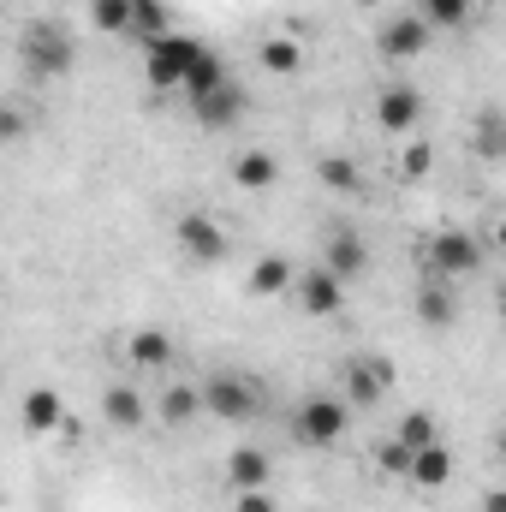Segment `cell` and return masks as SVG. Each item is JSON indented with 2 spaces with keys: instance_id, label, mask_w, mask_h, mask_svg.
Segmentation results:
<instances>
[{
  "instance_id": "obj_1",
  "label": "cell",
  "mask_w": 506,
  "mask_h": 512,
  "mask_svg": "<svg viewBox=\"0 0 506 512\" xmlns=\"http://www.w3.org/2000/svg\"><path fill=\"white\" fill-rule=\"evenodd\" d=\"M18 54H24V66L36 78H66L78 66V42H72V30L60 18H30L24 36H18Z\"/></svg>"
},
{
  "instance_id": "obj_2",
  "label": "cell",
  "mask_w": 506,
  "mask_h": 512,
  "mask_svg": "<svg viewBox=\"0 0 506 512\" xmlns=\"http://www.w3.org/2000/svg\"><path fill=\"white\" fill-rule=\"evenodd\" d=\"M197 54H203V42H197V36H179V30H167V36L143 42V78H149L155 90H179Z\"/></svg>"
},
{
  "instance_id": "obj_3",
  "label": "cell",
  "mask_w": 506,
  "mask_h": 512,
  "mask_svg": "<svg viewBox=\"0 0 506 512\" xmlns=\"http://www.w3.org/2000/svg\"><path fill=\"white\" fill-rule=\"evenodd\" d=\"M483 239H477V233H459V227H447V233H435V239H429V251H423V262H429V274H435V280H453V286H459V280H465V274H477V268H483Z\"/></svg>"
},
{
  "instance_id": "obj_4",
  "label": "cell",
  "mask_w": 506,
  "mask_h": 512,
  "mask_svg": "<svg viewBox=\"0 0 506 512\" xmlns=\"http://www.w3.org/2000/svg\"><path fill=\"white\" fill-rule=\"evenodd\" d=\"M346 423H352V411H346V399H304L298 405V417H292V435L304 441V447H334L340 435H346Z\"/></svg>"
},
{
  "instance_id": "obj_5",
  "label": "cell",
  "mask_w": 506,
  "mask_h": 512,
  "mask_svg": "<svg viewBox=\"0 0 506 512\" xmlns=\"http://www.w3.org/2000/svg\"><path fill=\"white\" fill-rule=\"evenodd\" d=\"M173 245L191 256V262H227V251H233V239L221 233V221H209L203 209H185L173 221Z\"/></svg>"
},
{
  "instance_id": "obj_6",
  "label": "cell",
  "mask_w": 506,
  "mask_h": 512,
  "mask_svg": "<svg viewBox=\"0 0 506 512\" xmlns=\"http://www.w3.org/2000/svg\"><path fill=\"white\" fill-rule=\"evenodd\" d=\"M197 393H203V411H215V417H227V423H245L256 411V387L245 382V376H209Z\"/></svg>"
},
{
  "instance_id": "obj_7",
  "label": "cell",
  "mask_w": 506,
  "mask_h": 512,
  "mask_svg": "<svg viewBox=\"0 0 506 512\" xmlns=\"http://www.w3.org/2000/svg\"><path fill=\"white\" fill-rule=\"evenodd\" d=\"M292 292H298V304H304L310 316H334V310L346 304V280H334L322 262L304 268V274H292Z\"/></svg>"
},
{
  "instance_id": "obj_8",
  "label": "cell",
  "mask_w": 506,
  "mask_h": 512,
  "mask_svg": "<svg viewBox=\"0 0 506 512\" xmlns=\"http://www.w3.org/2000/svg\"><path fill=\"white\" fill-rule=\"evenodd\" d=\"M387 387H393V364L387 358H358V364H346V405H381L387 399Z\"/></svg>"
},
{
  "instance_id": "obj_9",
  "label": "cell",
  "mask_w": 506,
  "mask_h": 512,
  "mask_svg": "<svg viewBox=\"0 0 506 512\" xmlns=\"http://www.w3.org/2000/svg\"><path fill=\"white\" fill-rule=\"evenodd\" d=\"M381 60H417L423 48H429V24L417 18V12H405V18H387L376 36Z\"/></svg>"
},
{
  "instance_id": "obj_10",
  "label": "cell",
  "mask_w": 506,
  "mask_h": 512,
  "mask_svg": "<svg viewBox=\"0 0 506 512\" xmlns=\"http://www.w3.org/2000/svg\"><path fill=\"white\" fill-rule=\"evenodd\" d=\"M376 120H381V131L405 137V131L423 120V90H411V84H387V90L376 96Z\"/></svg>"
},
{
  "instance_id": "obj_11",
  "label": "cell",
  "mask_w": 506,
  "mask_h": 512,
  "mask_svg": "<svg viewBox=\"0 0 506 512\" xmlns=\"http://www.w3.org/2000/svg\"><path fill=\"white\" fill-rule=\"evenodd\" d=\"M191 108H197V120H203L209 131H221V126H233V120L245 114V90H239L233 78H221V84H215L209 96H197Z\"/></svg>"
},
{
  "instance_id": "obj_12",
  "label": "cell",
  "mask_w": 506,
  "mask_h": 512,
  "mask_svg": "<svg viewBox=\"0 0 506 512\" xmlns=\"http://www.w3.org/2000/svg\"><path fill=\"white\" fill-rule=\"evenodd\" d=\"M322 268H328L334 280H358V274L370 268V245H364L358 233H334V239L322 245Z\"/></svg>"
},
{
  "instance_id": "obj_13",
  "label": "cell",
  "mask_w": 506,
  "mask_h": 512,
  "mask_svg": "<svg viewBox=\"0 0 506 512\" xmlns=\"http://www.w3.org/2000/svg\"><path fill=\"white\" fill-rule=\"evenodd\" d=\"M417 322L423 328H453L459 322V286L453 280H429L417 292Z\"/></svg>"
},
{
  "instance_id": "obj_14",
  "label": "cell",
  "mask_w": 506,
  "mask_h": 512,
  "mask_svg": "<svg viewBox=\"0 0 506 512\" xmlns=\"http://www.w3.org/2000/svg\"><path fill=\"white\" fill-rule=\"evenodd\" d=\"M447 477H453V453H447L441 441L417 447L411 465H405V483H411V489H447Z\"/></svg>"
},
{
  "instance_id": "obj_15",
  "label": "cell",
  "mask_w": 506,
  "mask_h": 512,
  "mask_svg": "<svg viewBox=\"0 0 506 512\" xmlns=\"http://www.w3.org/2000/svg\"><path fill=\"white\" fill-rule=\"evenodd\" d=\"M268 477H274V459L262 447H233L227 453V483L233 489H268Z\"/></svg>"
},
{
  "instance_id": "obj_16",
  "label": "cell",
  "mask_w": 506,
  "mask_h": 512,
  "mask_svg": "<svg viewBox=\"0 0 506 512\" xmlns=\"http://www.w3.org/2000/svg\"><path fill=\"white\" fill-rule=\"evenodd\" d=\"M126 358L137 370H167L173 364V334H161V328H137L126 340Z\"/></svg>"
},
{
  "instance_id": "obj_17",
  "label": "cell",
  "mask_w": 506,
  "mask_h": 512,
  "mask_svg": "<svg viewBox=\"0 0 506 512\" xmlns=\"http://www.w3.org/2000/svg\"><path fill=\"white\" fill-rule=\"evenodd\" d=\"M18 417H24V429H30V435H54V429H60V417H66V405H60V393H54V387H30V399H24V411H18Z\"/></svg>"
},
{
  "instance_id": "obj_18",
  "label": "cell",
  "mask_w": 506,
  "mask_h": 512,
  "mask_svg": "<svg viewBox=\"0 0 506 512\" xmlns=\"http://www.w3.org/2000/svg\"><path fill=\"white\" fill-rule=\"evenodd\" d=\"M280 179V161L268 155V149H245V155H233V185L239 191H268Z\"/></svg>"
},
{
  "instance_id": "obj_19",
  "label": "cell",
  "mask_w": 506,
  "mask_h": 512,
  "mask_svg": "<svg viewBox=\"0 0 506 512\" xmlns=\"http://www.w3.org/2000/svg\"><path fill=\"white\" fill-rule=\"evenodd\" d=\"M245 286H251L256 298H280V292H292V262H286V256H256L251 274H245Z\"/></svg>"
},
{
  "instance_id": "obj_20",
  "label": "cell",
  "mask_w": 506,
  "mask_h": 512,
  "mask_svg": "<svg viewBox=\"0 0 506 512\" xmlns=\"http://www.w3.org/2000/svg\"><path fill=\"white\" fill-rule=\"evenodd\" d=\"M173 24H167V0H126V36H143V42H155V36H167Z\"/></svg>"
},
{
  "instance_id": "obj_21",
  "label": "cell",
  "mask_w": 506,
  "mask_h": 512,
  "mask_svg": "<svg viewBox=\"0 0 506 512\" xmlns=\"http://www.w3.org/2000/svg\"><path fill=\"white\" fill-rule=\"evenodd\" d=\"M256 60H262L268 72H280V78H292V72L304 66V42H298V36H262V48H256Z\"/></svg>"
},
{
  "instance_id": "obj_22",
  "label": "cell",
  "mask_w": 506,
  "mask_h": 512,
  "mask_svg": "<svg viewBox=\"0 0 506 512\" xmlns=\"http://www.w3.org/2000/svg\"><path fill=\"white\" fill-rule=\"evenodd\" d=\"M316 179H322L328 191H340V197H364V173H358V161H346V155H322V161H316Z\"/></svg>"
},
{
  "instance_id": "obj_23",
  "label": "cell",
  "mask_w": 506,
  "mask_h": 512,
  "mask_svg": "<svg viewBox=\"0 0 506 512\" xmlns=\"http://www.w3.org/2000/svg\"><path fill=\"white\" fill-rule=\"evenodd\" d=\"M102 411H108V423H114V429H137L149 405H143V393H137V387H108V393H102Z\"/></svg>"
},
{
  "instance_id": "obj_24",
  "label": "cell",
  "mask_w": 506,
  "mask_h": 512,
  "mask_svg": "<svg viewBox=\"0 0 506 512\" xmlns=\"http://www.w3.org/2000/svg\"><path fill=\"white\" fill-rule=\"evenodd\" d=\"M155 411H161L167 423H191V417L203 411V393H197L191 382H173L167 393H161V399H155Z\"/></svg>"
},
{
  "instance_id": "obj_25",
  "label": "cell",
  "mask_w": 506,
  "mask_h": 512,
  "mask_svg": "<svg viewBox=\"0 0 506 512\" xmlns=\"http://www.w3.org/2000/svg\"><path fill=\"white\" fill-rule=\"evenodd\" d=\"M221 78H227V66H221V54H209V48H203V54L191 60V72H185V84H179V90H185V96L197 102V96H209V90H215Z\"/></svg>"
},
{
  "instance_id": "obj_26",
  "label": "cell",
  "mask_w": 506,
  "mask_h": 512,
  "mask_svg": "<svg viewBox=\"0 0 506 512\" xmlns=\"http://www.w3.org/2000/svg\"><path fill=\"white\" fill-rule=\"evenodd\" d=\"M477 12V0H417V18L429 24V30H453V24H465Z\"/></svg>"
},
{
  "instance_id": "obj_27",
  "label": "cell",
  "mask_w": 506,
  "mask_h": 512,
  "mask_svg": "<svg viewBox=\"0 0 506 512\" xmlns=\"http://www.w3.org/2000/svg\"><path fill=\"white\" fill-rule=\"evenodd\" d=\"M393 441L417 453V447H429V441H441V429H435V417H429V411H405V417H399V429H393Z\"/></svg>"
},
{
  "instance_id": "obj_28",
  "label": "cell",
  "mask_w": 506,
  "mask_h": 512,
  "mask_svg": "<svg viewBox=\"0 0 506 512\" xmlns=\"http://www.w3.org/2000/svg\"><path fill=\"white\" fill-rule=\"evenodd\" d=\"M90 24L108 36H126V0H90Z\"/></svg>"
},
{
  "instance_id": "obj_29",
  "label": "cell",
  "mask_w": 506,
  "mask_h": 512,
  "mask_svg": "<svg viewBox=\"0 0 506 512\" xmlns=\"http://www.w3.org/2000/svg\"><path fill=\"white\" fill-rule=\"evenodd\" d=\"M429 167H435V149H429V143H405L399 173H405V179H429Z\"/></svg>"
},
{
  "instance_id": "obj_30",
  "label": "cell",
  "mask_w": 506,
  "mask_h": 512,
  "mask_svg": "<svg viewBox=\"0 0 506 512\" xmlns=\"http://www.w3.org/2000/svg\"><path fill=\"white\" fill-rule=\"evenodd\" d=\"M376 465L387 477H405V465H411V447H399V441H376Z\"/></svg>"
},
{
  "instance_id": "obj_31",
  "label": "cell",
  "mask_w": 506,
  "mask_h": 512,
  "mask_svg": "<svg viewBox=\"0 0 506 512\" xmlns=\"http://www.w3.org/2000/svg\"><path fill=\"white\" fill-rule=\"evenodd\" d=\"M501 114H495V108H489V114H483V120H477V149H483V155H489V161H495V155H501Z\"/></svg>"
},
{
  "instance_id": "obj_32",
  "label": "cell",
  "mask_w": 506,
  "mask_h": 512,
  "mask_svg": "<svg viewBox=\"0 0 506 512\" xmlns=\"http://www.w3.org/2000/svg\"><path fill=\"white\" fill-rule=\"evenodd\" d=\"M24 131H30V114L18 102H0V143H18Z\"/></svg>"
},
{
  "instance_id": "obj_33",
  "label": "cell",
  "mask_w": 506,
  "mask_h": 512,
  "mask_svg": "<svg viewBox=\"0 0 506 512\" xmlns=\"http://www.w3.org/2000/svg\"><path fill=\"white\" fill-rule=\"evenodd\" d=\"M233 512H280L268 489H233Z\"/></svg>"
},
{
  "instance_id": "obj_34",
  "label": "cell",
  "mask_w": 506,
  "mask_h": 512,
  "mask_svg": "<svg viewBox=\"0 0 506 512\" xmlns=\"http://www.w3.org/2000/svg\"><path fill=\"white\" fill-rule=\"evenodd\" d=\"M483 512H506V495H501V489H489V501H483Z\"/></svg>"
}]
</instances>
